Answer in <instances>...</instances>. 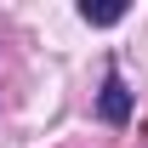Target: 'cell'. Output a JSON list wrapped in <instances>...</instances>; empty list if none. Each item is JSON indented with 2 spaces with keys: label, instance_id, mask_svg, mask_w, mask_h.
Returning a JSON list of instances; mask_svg holds the SVG:
<instances>
[{
  "label": "cell",
  "instance_id": "7a4b0ae2",
  "mask_svg": "<svg viewBox=\"0 0 148 148\" xmlns=\"http://www.w3.org/2000/svg\"><path fill=\"white\" fill-rule=\"evenodd\" d=\"M80 17H86V23H97V29H108V23H120V17H125V6H80Z\"/></svg>",
  "mask_w": 148,
  "mask_h": 148
},
{
  "label": "cell",
  "instance_id": "6da1fadb",
  "mask_svg": "<svg viewBox=\"0 0 148 148\" xmlns=\"http://www.w3.org/2000/svg\"><path fill=\"white\" fill-rule=\"evenodd\" d=\"M97 114H103V120H108V125H125L131 120V91H125V80H120V74H103V97H97Z\"/></svg>",
  "mask_w": 148,
  "mask_h": 148
}]
</instances>
